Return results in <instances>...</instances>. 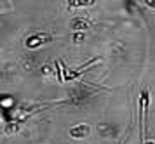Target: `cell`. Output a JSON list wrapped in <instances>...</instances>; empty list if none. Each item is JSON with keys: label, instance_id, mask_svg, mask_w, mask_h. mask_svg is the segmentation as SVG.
<instances>
[{"label": "cell", "instance_id": "cell-9", "mask_svg": "<svg viewBox=\"0 0 155 144\" xmlns=\"http://www.w3.org/2000/svg\"><path fill=\"white\" fill-rule=\"evenodd\" d=\"M145 144H155V141H147Z\"/></svg>", "mask_w": 155, "mask_h": 144}, {"label": "cell", "instance_id": "cell-1", "mask_svg": "<svg viewBox=\"0 0 155 144\" xmlns=\"http://www.w3.org/2000/svg\"><path fill=\"white\" fill-rule=\"evenodd\" d=\"M52 40V37L47 33H37V35H31L28 40H26V45L28 47H37V45H42V43H47V42Z\"/></svg>", "mask_w": 155, "mask_h": 144}, {"label": "cell", "instance_id": "cell-8", "mask_svg": "<svg viewBox=\"0 0 155 144\" xmlns=\"http://www.w3.org/2000/svg\"><path fill=\"white\" fill-rule=\"evenodd\" d=\"M145 5L152 7V9H155V0H148V2H145Z\"/></svg>", "mask_w": 155, "mask_h": 144}, {"label": "cell", "instance_id": "cell-4", "mask_svg": "<svg viewBox=\"0 0 155 144\" xmlns=\"http://www.w3.org/2000/svg\"><path fill=\"white\" fill-rule=\"evenodd\" d=\"M70 7H89V5H94V0H71L68 2Z\"/></svg>", "mask_w": 155, "mask_h": 144}, {"label": "cell", "instance_id": "cell-7", "mask_svg": "<svg viewBox=\"0 0 155 144\" xmlns=\"http://www.w3.org/2000/svg\"><path fill=\"white\" fill-rule=\"evenodd\" d=\"M82 40H84V35L82 33H75L73 35V42H75V43H80Z\"/></svg>", "mask_w": 155, "mask_h": 144}, {"label": "cell", "instance_id": "cell-3", "mask_svg": "<svg viewBox=\"0 0 155 144\" xmlns=\"http://www.w3.org/2000/svg\"><path fill=\"white\" fill-rule=\"evenodd\" d=\"M91 26V21L84 19V18H75V19L71 21V28L75 30V31H84L87 28Z\"/></svg>", "mask_w": 155, "mask_h": 144}, {"label": "cell", "instance_id": "cell-6", "mask_svg": "<svg viewBox=\"0 0 155 144\" xmlns=\"http://www.w3.org/2000/svg\"><path fill=\"white\" fill-rule=\"evenodd\" d=\"M40 71H42V75L45 76V75H49V73H52V68H51L49 64H45V66H42V69H40Z\"/></svg>", "mask_w": 155, "mask_h": 144}, {"label": "cell", "instance_id": "cell-5", "mask_svg": "<svg viewBox=\"0 0 155 144\" xmlns=\"http://www.w3.org/2000/svg\"><path fill=\"white\" fill-rule=\"evenodd\" d=\"M19 123L21 122H9L5 125V134H16V132L19 130Z\"/></svg>", "mask_w": 155, "mask_h": 144}, {"label": "cell", "instance_id": "cell-2", "mask_svg": "<svg viewBox=\"0 0 155 144\" xmlns=\"http://www.w3.org/2000/svg\"><path fill=\"white\" fill-rule=\"evenodd\" d=\"M91 132V127L85 123H80V125H75V127H71L70 129V136L73 139H84L87 137V134Z\"/></svg>", "mask_w": 155, "mask_h": 144}]
</instances>
